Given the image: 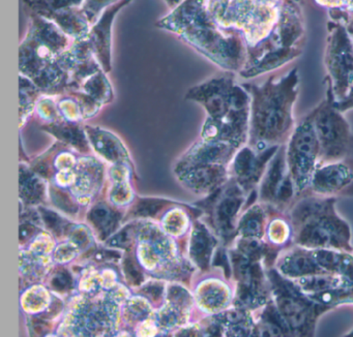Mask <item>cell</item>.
<instances>
[{
	"label": "cell",
	"instance_id": "1",
	"mask_svg": "<svg viewBox=\"0 0 353 337\" xmlns=\"http://www.w3.org/2000/svg\"><path fill=\"white\" fill-rule=\"evenodd\" d=\"M336 204V198L313 194L297 198L286 212L292 225V243L309 249L353 252L350 225L339 214Z\"/></svg>",
	"mask_w": 353,
	"mask_h": 337
},
{
	"label": "cell",
	"instance_id": "2",
	"mask_svg": "<svg viewBox=\"0 0 353 337\" xmlns=\"http://www.w3.org/2000/svg\"><path fill=\"white\" fill-rule=\"evenodd\" d=\"M157 27L181 41L218 65L234 68L236 56L231 39L225 37L210 14L208 0H183L157 22Z\"/></svg>",
	"mask_w": 353,
	"mask_h": 337
},
{
	"label": "cell",
	"instance_id": "3",
	"mask_svg": "<svg viewBox=\"0 0 353 337\" xmlns=\"http://www.w3.org/2000/svg\"><path fill=\"white\" fill-rule=\"evenodd\" d=\"M72 43L54 22L30 12L28 32L19 47L20 74L34 81Z\"/></svg>",
	"mask_w": 353,
	"mask_h": 337
},
{
	"label": "cell",
	"instance_id": "4",
	"mask_svg": "<svg viewBox=\"0 0 353 337\" xmlns=\"http://www.w3.org/2000/svg\"><path fill=\"white\" fill-rule=\"evenodd\" d=\"M268 276L272 300L293 336H314L320 316L332 309L312 301L292 279L283 276L274 267L268 269Z\"/></svg>",
	"mask_w": 353,
	"mask_h": 337
},
{
	"label": "cell",
	"instance_id": "5",
	"mask_svg": "<svg viewBox=\"0 0 353 337\" xmlns=\"http://www.w3.org/2000/svg\"><path fill=\"white\" fill-rule=\"evenodd\" d=\"M285 154L287 167L294 182L297 198L310 194L312 177L319 163L320 156L313 114L305 118L293 130Z\"/></svg>",
	"mask_w": 353,
	"mask_h": 337
},
{
	"label": "cell",
	"instance_id": "6",
	"mask_svg": "<svg viewBox=\"0 0 353 337\" xmlns=\"http://www.w3.org/2000/svg\"><path fill=\"white\" fill-rule=\"evenodd\" d=\"M232 274L236 280L233 305L256 312L272 300L268 269L261 262L250 260L237 249L230 252Z\"/></svg>",
	"mask_w": 353,
	"mask_h": 337
},
{
	"label": "cell",
	"instance_id": "7",
	"mask_svg": "<svg viewBox=\"0 0 353 337\" xmlns=\"http://www.w3.org/2000/svg\"><path fill=\"white\" fill-rule=\"evenodd\" d=\"M313 123L319 142V163L350 159L353 136L346 120L332 105H324L313 113Z\"/></svg>",
	"mask_w": 353,
	"mask_h": 337
},
{
	"label": "cell",
	"instance_id": "8",
	"mask_svg": "<svg viewBox=\"0 0 353 337\" xmlns=\"http://www.w3.org/2000/svg\"><path fill=\"white\" fill-rule=\"evenodd\" d=\"M310 194L327 198L353 196V161L320 163L312 177Z\"/></svg>",
	"mask_w": 353,
	"mask_h": 337
},
{
	"label": "cell",
	"instance_id": "9",
	"mask_svg": "<svg viewBox=\"0 0 353 337\" xmlns=\"http://www.w3.org/2000/svg\"><path fill=\"white\" fill-rule=\"evenodd\" d=\"M278 150L279 146H272L261 153L251 147H243L235 155L232 165L234 180L248 196L257 192L268 163Z\"/></svg>",
	"mask_w": 353,
	"mask_h": 337
},
{
	"label": "cell",
	"instance_id": "10",
	"mask_svg": "<svg viewBox=\"0 0 353 337\" xmlns=\"http://www.w3.org/2000/svg\"><path fill=\"white\" fill-rule=\"evenodd\" d=\"M133 0H121L103 12L101 18L92 25L88 39L92 45L103 70L107 74L112 70V25L115 16Z\"/></svg>",
	"mask_w": 353,
	"mask_h": 337
},
{
	"label": "cell",
	"instance_id": "11",
	"mask_svg": "<svg viewBox=\"0 0 353 337\" xmlns=\"http://www.w3.org/2000/svg\"><path fill=\"white\" fill-rule=\"evenodd\" d=\"M274 268L283 276L292 280L310 275L327 273L316 262L311 249L294 244L281 250Z\"/></svg>",
	"mask_w": 353,
	"mask_h": 337
},
{
	"label": "cell",
	"instance_id": "12",
	"mask_svg": "<svg viewBox=\"0 0 353 337\" xmlns=\"http://www.w3.org/2000/svg\"><path fill=\"white\" fill-rule=\"evenodd\" d=\"M236 149V147L227 143L204 141L203 143L195 145L193 148L190 149L189 152L181 159L177 171H185L195 165H226L232 159Z\"/></svg>",
	"mask_w": 353,
	"mask_h": 337
},
{
	"label": "cell",
	"instance_id": "13",
	"mask_svg": "<svg viewBox=\"0 0 353 337\" xmlns=\"http://www.w3.org/2000/svg\"><path fill=\"white\" fill-rule=\"evenodd\" d=\"M181 179L198 190H218L227 180L226 165H201L179 172Z\"/></svg>",
	"mask_w": 353,
	"mask_h": 337
},
{
	"label": "cell",
	"instance_id": "14",
	"mask_svg": "<svg viewBox=\"0 0 353 337\" xmlns=\"http://www.w3.org/2000/svg\"><path fill=\"white\" fill-rule=\"evenodd\" d=\"M254 316L256 336L293 337L290 328L279 312L272 298L265 306L254 312Z\"/></svg>",
	"mask_w": 353,
	"mask_h": 337
},
{
	"label": "cell",
	"instance_id": "15",
	"mask_svg": "<svg viewBox=\"0 0 353 337\" xmlns=\"http://www.w3.org/2000/svg\"><path fill=\"white\" fill-rule=\"evenodd\" d=\"M46 19L54 22L72 41L86 39L92 28V25L82 12L81 6L59 10Z\"/></svg>",
	"mask_w": 353,
	"mask_h": 337
},
{
	"label": "cell",
	"instance_id": "16",
	"mask_svg": "<svg viewBox=\"0 0 353 337\" xmlns=\"http://www.w3.org/2000/svg\"><path fill=\"white\" fill-rule=\"evenodd\" d=\"M270 214L260 202L245 207L237 221L239 237L264 239Z\"/></svg>",
	"mask_w": 353,
	"mask_h": 337
},
{
	"label": "cell",
	"instance_id": "17",
	"mask_svg": "<svg viewBox=\"0 0 353 337\" xmlns=\"http://www.w3.org/2000/svg\"><path fill=\"white\" fill-rule=\"evenodd\" d=\"M311 252L316 262L326 272L341 275L353 281V252L330 248L311 249Z\"/></svg>",
	"mask_w": 353,
	"mask_h": 337
},
{
	"label": "cell",
	"instance_id": "18",
	"mask_svg": "<svg viewBox=\"0 0 353 337\" xmlns=\"http://www.w3.org/2000/svg\"><path fill=\"white\" fill-rule=\"evenodd\" d=\"M234 248L250 260L261 262L266 269L274 267L279 254L282 250V248L276 247L268 243L265 239L243 237H237Z\"/></svg>",
	"mask_w": 353,
	"mask_h": 337
},
{
	"label": "cell",
	"instance_id": "19",
	"mask_svg": "<svg viewBox=\"0 0 353 337\" xmlns=\"http://www.w3.org/2000/svg\"><path fill=\"white\" fill-rule=\"evenodd\" d=\"M86 130L90 136V142L94 145V148L99 154L114 163L117 161L121 163L128 159L125 149L110 132H105L100 128L90 127V126H86Z\"/></svg>",
	"mask_w": 353,
	"mask_h": 337
},
{
	"label": "cell",
	"instance_id": "20",
	"mask_svg": "<svg viewBox=\"0 0 353 337\" xmlns=\"http://www.w3.org/2000/svg\"><path fill=\"white\" fill-rule=\"evenodd\" d=\"M295 285L299 287L305 295L320 293L328 289H340V287H353V281L347 277L332 273L310 275L294 279Z\"/></svg>",
	"mask_w": 353,
	"mask_h": 337
},
{
	"label": "cell",
	"instance_id": "21",
	"mask_svg": "<svg viewBox=\"0 0 353 337\" xmlns=\"http://www.w3.org/2000/svg\"><path fill=\"white\" fill-rule=\"evenodd\" d=\"M264 239L279 248L292 245L293 229L286 214L272 215L266 225Z\"/></svg>",
	"mask_w": 353,
	"mask_h": 337
},
{
	"label": "cell",
	"instance_id": "22",
	"mask_svg": "<svg viewBox=\"0 0 353 337\" xmlns=\"http://www.w3.org/2000/svg\"><path fill=\"white\" fill-rule=\"evenodd\" d=\"M43 128L57 136L59 140L72 145L82 152L90 150V145L84 136L83 130L73 122H51Z\"/></svg>",
	"mask_w": 353,
	"mask_h": 337
},
{
	"label": "cell",
	"instance_id": "23",
	"mask_svg": "<svg viewBox=\"0 0 353 337\" xmlns=\"http://www.w3.org/2000/svg\"><path fill=\"white\" fill-rule=\"evenodd\" d=\"M90 95L101 105L110 103L113 99V90L110 81L107 78V72L101 70L86 79L77 90ZM72 92V91H71Z\"/></svg>",
	"mask_w": 353,
	"mask_h": 337
},
{
	"label": "cell",
	"instance_id": "24",
	"mask_svg": "<svg viewBox=\"0 0 353 337\" xmlns=\"http://www.w3.org/2000/svg\"><path fill=\"white\" fill-rule=\"evenodd\" d=\"M312 301L330 309L343 305H353V287H340L307 295Z\"/></svg>",
	"mask_w": 353,
	"mask_h": 337
},
{
	"label": "cell",
	"instance_id": "25",
	"mask_svg": "<svg viewBox=\"0 0 353 337\" xmlns=\"http://www.w3.org/2000/svg\"><path fill=\"white\" fill-rule=\"evenodd\" d=\"M30 12L48 18L50 14L70 8H80L84 0H23Z\"/></svg>",
	"mask_w": 353,
	"mask_h": 337
},
{
	"label": "cell",
	"instance_id": "26",
	"mask_svg": "<svg viewBox=\"0 0 353 337\" xmlns=\"http://www.w3.org/2000/svg\"><path fill=\"white\" fill-rule=\"evenodd\" d=\"M20 113L21 118L28 116L34 110L36 101L42 97L43 92L34 81L23 74H19Z\"/></svg>",
	"mask_w": 353,
	"mask_h": 337
},
{
	"label": "cell",
	"instance_id": "27",
	"mask_svg": "<svg viewBox=\"0 0 353 337\" xmlns=\"http://www.w3.org/2000/svg\"><path fill=\"white\" fill-rule=\"evenodd\" d=\"M119 1H121V0H84L81 6V10L88 18V22L92 26L101 18L103 12L107 8L114 6Z\"/></svg>",
	"mask_w": 353,
	"mask_h": 337
},
{
	"label": "cell",
	"instance_id": "28",
	"mask_svg": "<svg viewBox=\"0 0 353 337\" xmlns=\"http://www.w3.org/2000/svg\"><path fill=\"white\" fill-rule=\"evenodd\" d=\"M164 1L166 2L167 6H168L171 10H173V8H176L179 4H181L183 0H164Z\"/></svg>",
	"mask_w": 353,
	"mask_h": 337
}]
</instances>
